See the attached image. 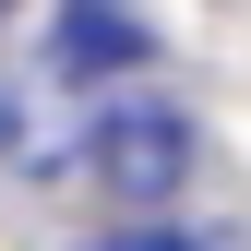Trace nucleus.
Instances as JSON below:
<instances>
[{
	"mask_svg": "<svg viewBox=\"0 0 251 251\" xmlns=\"http://www.w3.org/2000/svg\"><path fill=\"white\" fill-rule=\"evenodd\" d=\"M192 155H203V132H192L179 108H155V96H144V108H108L96 132H84L96 192H108V203H132V215H144V203H168L179 179H192Z\"/></svg>",
	"mask_w": 251,
	"mask_h": 251,
	"instance_id": "1",
	"label": "nucleus"
},
{
	"mask_svg": "<svg viewBox=\"0 0 251 251\" xmlns=\"http://www.w3.org/2000/svg\"><path fill=\"white\" fill-rule=\"evenodd\" d=\"M48 60H60V72H132V60H155V36L120 12V0H60Z\"/></svg>",
	"mask_w": 251,
	"mask_h": 251,
	"instance_id": "2",
	"label": "nucleus"
},
{
	"mask_svg": "<svg viewBox=\"0 0 251 251\" xmlns=\"http://www.w3.org/2000/svg\"><path fill=\"white\" fill-rule=\"evenodd\" d=\"M96 251H215V239H192V227H120V239H96Z\"/></svg>",
	"mask_w": 251,
	"mask_h": 251,
	"instance_id": "3",
	"label": "nucleus"
}]
</instances>
